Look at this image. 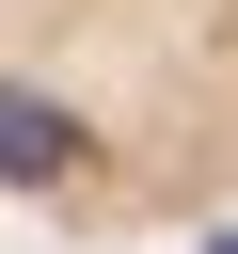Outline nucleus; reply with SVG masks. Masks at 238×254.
Instances as JSON below:
<instances>
[{"label":"nucleus","instance_id":"obj_1","mask_svg":"<svg viewBox=\"0 0 238 254\" xmlns=\"http://www.w3.org/2000/svg\"><path fill=\"white\" fill-rule=\"evenodd\" d=\"M0 222L238 238V0H0Z\"/></svg>","mask_w":238,"mask_h":254}]
</instances>
